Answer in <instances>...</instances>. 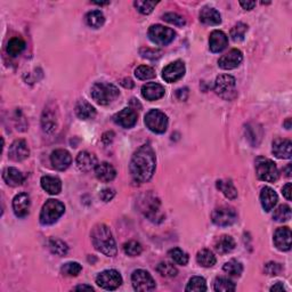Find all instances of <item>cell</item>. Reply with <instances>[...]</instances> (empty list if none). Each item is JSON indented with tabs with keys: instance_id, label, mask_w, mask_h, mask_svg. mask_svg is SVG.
I'll list each match as a JSON object with an SVG mask.
<instances>
[{
	"instance_id": "1",
	"label": "cell",
	"mask_w": 292,
	"mask_h": 292,
	"mask_svg": "<svg viewBox=\"0 0 292 292\" xmlns=\"http://www.w3.org/2000/svg\"><path fill=\"white\" fill-rule=\"evenodd\" d=\"M157 166V159L153 148L150 145H143L132 155L129 170L138 183H146L153 177Z\"/></svg>"
},
{
	"instance_id": "2",
	"label": "cell",
	"mask_w": 292,
	"mask_h": 292,
	"mask_svg": "<svg viewBox=\"0 0 292 292\" xmlns=\"http://www.w3.org/2000/svg\"><path fill=\"white\" fill-rule=\"evenodd\" d=\"M91 242L97 251L107 257H114L117 254V244L110 229L104 224H97L91 230Z\"/></svg>"
},
{
	"instance_id": "3",
	"label": "cell",
	"mask_w": 292,
	"mask_h": 292,
	"mask_svg": "<svg viewBox=\"0 0 292 292\" xmlns=\"http://www.w3.org/2000/svg\"><path fill=\"white\" fill-rule=\"evenodd\" d=\"M91 97L100 105H108L120 95L118 87L107 83H96L91 87Z\"/></svg>"
},
{
	"instance_id": "4",
	"label": "cell",
	"mask_w": 292,
	"mask_h": 292,
	"mask_svg": "<svg viewBox=\"0 0 292 292\" xmlns=\"http://www.w3.org/2000/svg\"><path fill=\"white\" fill-rule=\"evenodd\" d=\"M64 211H65V207H64L62 202L59 201V200L50 199L42 206L39 217L40 223L42 225H52L62 217Z\"/></svg>"
},
{
	"instance_id": "5",
	"label": "cell",
	"mask_w": 292,
	"mask_h": 292,
	"mask_svg": "<svg viewBox=\"0 0 292 292\" xmlns=\"http://www.w3.org/2000/svg\"><path fill=\"white\" fill-rule=\"evenodd\" d=\"M213 90L216 94L226 101H232L236 97V81L235 78L229 74H222L217 77Z\"/></svg>"
},
{
	"instance_id": "6",
	"label": "cell",
	"mask_w": 292,
	"mask_h": 292,
	"mask_svg": "<svg viewBox=\"0 0 292 292\" xmlns=\"http://www.w3.org/2000/svg\"><path fill=\"white\" fill-rule=\"evenodd\" d=\"M254 167H256L257 177L260 181L274 183L278 179V170L276 165L270 159L264 157L257 158L256 162H254Z\"/></svg>"
},
{
	"instance_id": "7",
	"label": "cell",
	"mask_w": 292,
	"mask_h": 292,
	"mask_svg": "<svg viewBox=\"0 0 292 292\" xmlns=\"http://www.w3.org/2000/svg\"><path fill=\"white\" fill-rule=\"evenodd\" d=\"M147 36L150 40L155 45L160 46H167L169 43L174 42L176 32L170 28H167V26H164L161 24H155L152 25L150 29H148Z\"/></svg>"
},
{
	"instance_id": "8",
	"label": "cell",
	"mask_w": 292,
	"mask_h": 292,
	"mask_svg": "<svg viewBox=\"0 0 292 292\" xmlns=\"http://www.w3.org/2000/svg\"><path fill=\"white\" fill-rule=\"evenodd\" d=\"M146 127L155 134H164L168 128V117L160 110H151L145 115Z\"/></svg>"
},
{
	"instance_id": "9",
	"label": "cell",
	"mask_w": 292,
	"mask_h": 292,
	"mask_svg": "<svg viewBox=\"0 0 292 292\" xmlns=\"http://www.w3.org/2000/svg\"><path fill=\"white\" fill-rule=\"evenodd\" d=\"M211 219L213 224L217 226H222V227L230 226L236 222L237 213L232 207L223 206L213 210Z\"/></svg>"
},
{
	"instance_id": "10",
	"label": "cell",
	"mask_w": 292,
	"mask_h": 292,
	"mask_svg": "<svg viewBox=\"0 0 292 292\" xmlns=\"http://www.w3.org/2000/svg\"><path fill=\"white\" fill-rule=\"evenodd\" d=\"M132 287L136 291H152L155 289V281L152 275L144 270L134 271L131 275Z\"/></svg>"
},
{
	"instance_id": "11",
	"label": "cell",
	"mask_w": 292,
	"mask_h": 292,
	"mask_svg": "<svg viewBox=\"0 0 292 292\" xmlns=\"http://www.w3.org/2000/svg\"><path fill=\"white\" fill-rule=\"evenodd\" d=\"M96 283L105 290H115L122 284V277L118 271L107 270L98 274Z\"/></svg>"
},
{
	"instance_id": "12",
	"label": "cell",
	"mask_w": 292,
	"mask_h": 292,
	"mask_svg": "<svg viewBox=\"0 0 292 292\" xmlns=\"http://www.w3.org/2000/svg\"><path fill=\"white\" fill-rule=\"evenodd\" d=\"M141 209L144 212L146 217H148L151 220H155L159 215V208H160V200L157 198V195L147 193L143 195L141 199Z\"/></svg>"
},
{
	"instance_id": "13",
	"label": "cell",
	"mask_w": 292,
	"mask_h": 292,
	"mask_svg": "<svg viewBox=\"0 0 292 292\" xmlns=\"http://www.w3.org/2000/svg\"><path fill=\"white\" fill-rule=\"evenodd\" d=\"M185 71V64L182 61H175L162 70V78L169 83H176L184 77Z\"/></svg>"
},
{
	"instance_id": "14",
	"label": "cell",
	"mask_w": 292,
	"mask_h": 292,
	"mask_svg": "<svg viewBox=\"0 0 292 292\" xmlns=\"http://www.w3.org/2000/svg\"><path fill=\"white\" fill-rule=\"evenodd\" d=\"M243 54L239 49H232L229 53L220 57L218 65L223 70H233L242 63Z\"/></svg>"
},
{
	"instance_id": "15",
	"label": "cell",
	"mask_w": 292,
	"mask_h": 292,
	"mask_svg": "<svg viewBox=\"0 0 292 292\" xmlns=\"http://www.w3.org/2000/svg\"><path fill=\"white\" fill-rule=\"evenodd\" d=\"M30 155V150L28 147V144L24 139H16L12 143V145L9 146L8 157L12 159L13 161H23L25 159H28Z\"/></svg>"
},
{
	"instance_id": "16",
	"label": "cell",
	"mask_w": 292,
	"mask_h": 292,
	"mask_svg": "<svg viewBox=\"0 0 292 292\" xmlns=\"http://www.w3.org/2000/svg\"><path fill=\"white\" fill-rule=\"evenodd\" d=\"M113 121L122 128H132L137 122V113L132 108L125 107L114 115Z\"/></svg>"
},
{
	"instance_id": "17",
	"label": "cell",
	"mask_w": 292,
	"mask_h": 292,
	"mask_svg": "<svg viewBox=\"0 0 292 292\" xmlns=\"http://www.w3.org/2000/svg\"><path fill=\"white\" fill-rule=\"evenodd\" d=\"M50 162H52L54 168L63 171L70 167L71 162H72V157L66 150L60 148V150L54 151L50 155Z\"/></svg>"
},
{
	"instance_id": "18",
	"label": "cell",
	"mask_w": 292,
	"mask_h": 292,
	"mask_svg": "<svg viewBox=\"0 0 292 292\" xmlns=\"http://www.w3.org/2000/svg\"><path fill=\"white\" fill-rule=\"evenodd\" d=\"M13 210L16 217L24 218L30 211V196L26 193H20L13 200Z\"/></svg>"
},
{
	"instance_id": "19",
	"label": "cell",
	"mask_w": 292,
	"mask_h": 292,
	"mask_svg": "<svg viewBox=\"0 0 292 292\" xmlns=\"http://www.w3.org/2000/svg\"><path fill=\"white\" fill-rule=\"evenodd\" d=\"M274 244L280 251L291 249V229L289 227H280L274 234Z\"/></svg>"
},
{
	"instance_id": "20",
	"label": "cell",
	"mask_w": 292,
	"mask_h": 292,
	"mask_svg": "<svg viewBox=\"0 0 292 292\" xmlns=\"http://www.w3.org/2000/svg\"><path fill=\"white\" fill-rule=\"evenodd\" d=\"M273 154L278 159H291L292 143L289 139L277 138L273 142Z\"/></svg>"
},
{
	"instance_id": "21",
	"label": "cell",
	"mask_w": 292,
	"mask_h": 292,
	"mask_svg": "<svg viewBox=\"0 0 292 292\" xmlns=\"http://www.w3.org/2000/svg\"><path fill=\"white\" fill-rule=\"evenodd\" d=\"M229 45V38L223 31L215 30L209 38V48L212 53H220Z\"/></svg>"
},
{
	"instance_id": "22",
	"label": "cell",
	"mask_w": 292,
	"mask_h": 292,
	"mask_svg": "<svg viewBox=\"0 0 292 292\" xmlns=\"http://www.w3.org/2000/svg\"><path fill=\"white\" fill-rule=\"evenodd\" d=\"M165 88L160 83H148L142 87V95L147 101H157L165 96Z\"/></svg>"
},
{
	"instance_id": "23",
	"label": "cell",
	"mask_w": 292,
	"mask_h": 292,
	"mask_svg": "<svg viewBox=\"0 0 292 292\" xmlns=\"http://www.w3.org/2000/svg\"><path fill=\"white\" fill-rule=\"evenodd\" d=\"M97 158L93 153L83 151L77 157V166L81 171L89 172L97 167Z\"/></svg>"
},
{
	"instance_id": "24",
	"label": "cell",
	"mask_w": 292,
	"mask_h": 292,
	"mask_svg": "<svg viewBox=\"0 0 292 292\" xmlns=\"http://www.w3.org/2000/svg\"><path fill=\"white\" fill-rule=\"evenodd\" d=\"M278 196L273 188H270V186H265V188H263L260 193V202L261 207H263L265 211L270 212L271 210L276 206Z\"/></svg>"
},
{
	"instance_id": "25",
	"label": "cell",
	"mask_w": 292,
	"mask_h": 292,
	"mask_svg": "<svg viewBox=\"0 0 292 292\" xmlns=\"http://www.w3.org/2000/svg\"><path fill=\"white\" fill-rule=\"evenodd\" d=\"M95 174H96V177L100 179L101 182L104 183H110L113 181L117 176V171L113 166L108 162H102V164L97 165V167L95 168Z\"/></svg>"
},
{
	"instance_id": "26",
	"label": "cell",
	"mask_w": 292,
	"mask_h": 292,
	"mask_svg": "<svg viewBox=\"0 0 292 292\" xmlns=\"http://www.w3.org/2000/svg\"><path fill=\"white\" fill-rule=\"evenodd\" d=\"M2 178H4L6 184L12 186V188H16V186L22 185L25 181L24 175H23L19 169L13 167L5 169L4 172H2Z\"/></svg>"
},
{
	"instance_id": "27",
	"label": "cell",
	"mask_w": 292,
	"mask_h": 292,
	"mask_svg": "<svg viewBox=\"0 0 292 292\" xmlns=\"http://www.w3.org/2000/svg\"><path fill=\"white\" fill-rule=\"evenodd\" d=\"M200 21L206 25H219L222 23V16L215 8L205 7L200 12Z\"/></svg>"
},
{
	"instance_id": "28",
	"label": "cell",
	"mask_w": 292,
	"mask_h": 292,
	"mask_svg": "<svg viewBox=\"0 0 292 292\" xmlns=\"http://www.w3.org/2000/svg\"><path fill=\"white\" fill-rule=\"evenodd\" d=\"M42 188L50 195H57L62 191V182L57 177H52V176H43L40 181Z\"/></svg>"
},
{
	"instance_id": "29",
	"label": "cell",
	"mask_w": 292,
	"mask_h": 292,
	"mask_svg": "<svg viewBox=\"0 0 292 292\" xmlns=\"http://www.w3.org/2000/svg\"><path fill=\"white\" fill-rule=\"evenodd\" d=\"M76 114L81 120H90L96 115V110L88 102L80 101L76 106Z\"/></svg>"
},
{
	"instance_id": "30",
	"label": "cell",
	"mask_w": 292,
	"mask_h": 292,
	"mask_svg": "<svg viewBox=\"0 0 292 292\" xmlns=\"http://www.w3.org/2000/svg\"><path fill=\"white\" fill-rule=\"evenodd\" d=\"M234 248H235V241H234L233 237L229 235L220 236L215 243L216 251L222 254L230 252V251L234 250Z\"/></svg>"
},
{
	"instance_id": "31",
	"label": "cell",
	"mask_w": 292,
	"mask_h": 292,
	"mask_svg": "<svg viewBox=\"0 0 292 292\" xmlns=\"http://www.w3.org/2000/svg\"><path fill=\"white\" fill-rule=\"evenodd\" d=\"M216 186L227 199L235 200L237 198V189L235 188V186H234V184L230 181H224V179H220V181H217Z\"/></svg>"
},
{
	"instance_id": "32",
	"label": "cell",
	"mask_w": 292,
	"mask_h": 292,
	"mask_svg": "<svg viewBox=\"0 0 292 292\" xmlns=\"http://www.w3.org/2000/svg\"><path fill=\"white\" fill-rule=\"evenodd\" d=\"M196 261L202 267H212L216 264V257L211 250L203 249L196 254Z\"/></svg>"
},
{
	"instance_id": "33",
	"label": "cell",
	"mask_w": 292,
	"mask_h": 292,
	"mask_svg": "<svg viewBox=\"0 0 292 292\" xmlns=\"http://www.w3.org/2000/svg\"><path fill=\"white\" fill-rule=\"evenodd\" d=\"M105 22L104 14L101 11H91L87 13L86 15V23L88 26L93 29H100L103 26Z\"/></svg>"
},
{
	"instance_id": "34",
	"label": "cell",
	"mask_w": 292,
	"mask_h": 292,
	"mask_svg": "<svg viewBox=\"0 0 292 292\" xmlns=\"http://www.w3.org/2000/svg\"><path fill=\"white\" fill-rule=\"evenodd\" d=\"M213 289L217 292H229L235 291V283L233 281H230L227 277H217L215 282H213Z\"/></svg>"
},
{
	"instance_id": "35",
	"label": "cell",
	"mask_w": 292,
	"mask_h": 292,
	"mask_svg": "<svg viewBox=\"0 0 292 292\" xmlns=\"http://www.w3.org/2000/svg\"><path fill=\"white\" fill-rule=\"evenodd\" d=\"M25 48V42L24 40L21 38H12L8 42L7 45V53L9 56L16 57L21 54Z\"/></svg>"
},
{
	"instance_id": "36",
	"label": "cell",
	"mask_w": 292,
	"mask_h": 292,
	"mask_svg": "<svg viewBox=\"0 0 292 292\" xmlns=\"http://www.w3.org/2000/svg\"><path fill=\"white\" fill-rule=\"evenodd\" d=\"M157 271L161 276L171 278L177 276V268H176L171 263H168V261H162L157 266Z\"/></svg>"
},
{
	"instance_id": "37",
	"label": "cell",
	"mask_w": 292,
	"mask_h": 292,
	"mask_svg": "<svg viewBox=\"0 0 292 292\" xmlns=\"http://www.w3.org/2000/svg\"><path fill=\"white\" fill-rule=\"evenodd\" d=\"M223 270L225 273L230 275V276L239 277V276H241V274H242V271H243V266L240 261L232 259V260L227 261V263L224 265Z\"/></svg>"
},
{
	"instance_id": "38",
	"label": "cell",
	"mask_w": 292,
	"mask_h": 292,
	"mask_svg": "<svg viewBox=\"0 0 292 292\" xmlns=\"http://www.w3.org/2000/svg\"><path fill=\"white\" fill-rule=\"evenodd\" d=\"M273 218L278 223L288 222V220L291 218V208L287 205L278 206L277 208L275 209Z\"/></svg>"
},
{
	"instance_id": "39",
	"label": "cell",
	"mask_w": 292,
	"mask_h": 292,
	"mask_svg": "<svg viewBox=\"0 0 292 292\" xmlns=\"http://www.w3.org/2000/svg\"><path fill=\"white\" fill-rule=\"evenodd\" d=\"M186 291H207V283L206 280L201 276H194L188 281V287L185 289Z\"/></svg>"
},
{
	"instance_id": "40",
	"label": "cell",
	"mask_w": 292,
	"mask_h": 292,
	"mask_svg": "<svg viewBox=\"0 0 292 292\" xmlns=\"http://www.w3.org/2000/svg\"><path fill=\"white\" fill-rule=\"evenodd\" d=\"M247 31H248L247 24H244V23H237V24L234 25L232 30H230V38H232L233 42H242V40H244Z\"/></svg>"
},
{
	"instance_id": "41",
	"label": "cell",
	"mask_w": 292,
	"mask_h": 292,
	"mask_svg": "<svg viewBox=\"0 0 292 292\" xmlns=\"http://www.w3.org/2000/svg\"><path fill=\"white\" fill-rule=\"evenodd\" d=\"M168 254L176 264L182 265V266H185V265H188V254L186 253L185 251L179 249V248H174V249H171L169 251Z\"/></svg>"
},
{
	"instance_id": "42",
	"label": "cell",
	"mask_w": 292,
	"mask_h": 292,
	"mask_svg": "<svg viewBox=\"0 0 292 292\" xmlns=\"http://www.w3.org/2000/svg\"><path fill=\"white\" fill-rule=\"evenodd\" d=\"M49 249L53 253H55L56 256H65L69 251L67 244L61 240H50L49 241Z\"/></svg>"
},
{
	"instance_id": "43",
	"label": "cell",
	"mask_w": 292,
	"mask_h": 292,
	"mask_svg": "<svg viewBox=\"0 0 292 292\" xmlns=\"http://www.w3.org/2000/svg\"><path fill=\"white\" fill-rule=\"evenodd\" d=\"M81 271H83V266L79 263H76V261L64 264L62 268H61V271L65 276H78Z\"/></svg>"
},
{
	"instance_id": "44",
	"label": "cell",
	"mask_w": 292,
	"mask_h": 292,
	"mask_svg": "<svg viewBox=\"0 0 292 292\" xmlns=\"http://www.w3.org/2000/svg\"><path fill=\"white\" fill-rule=\"evenodd\" d=\"M135 76L139 80H150L155 77V71L151 66L141 65L135 70Z\"/></svg>"
},
{
	"instance_id": "45",
	"label": "cell",
	"mask_w": 292,
	"mask_h": 292,
	"mask_svg": "<svg viewBox=\"0 0 292 292\" xmlns=\"http://www.w3.org/2000/svg\"><path fill=\"white\" fill-rule=\"evenodd\" d=\"M124 251L125 254L130 257L139 256L143 251L142 244L137 242V241H129V242L124 244Z\"/></svg>"
},
{
	"instance_id": "46",
	"label": "cell",
	"mask_w": 292,
	"mask_h": 292,
	"mask_svg": "<svg viewBox=\"0 0 292 292\" xmlns=\"http://www.w3.org/2000/svg\"><path fill=\"white\" fill-rule=\"evenodd\" d=\"M155 5H157L155 1H142V0H137V1L134 2L136 9L144 15L151 14V13L153 12Z\"/></svg>"
},
{
	"instance_id": "47",
	"label": "cell",
	"mask_w": 292,
	"mask_h": 292,
	"mask_svg": "<svg viewBox=\"0 0 292 292\" xmlns=\"http://www.w3.org/2000/svg\"><path fill=\"white\" fill-rule=\"evenodd\" d=\"M42 127H43V130L45 131H53L54 129L56 127V120H55V117H54L53 113H50L49 111H45V113H43V117H42Z\"/></svg>"
},
{
	"instance_id": "48",
	"label": "cell",
	"mask_w": 292,
	"mask_h": 292,
	"mask_svg": "<svg viewBox=\"0 0 292 292\" xmlns=\"http://www.w3.org/2000/svg\"><path fill=\"white\" fill-rule=\"evenodd\" d=\"M162 20L166 22L170 23V24L179 26V28H182V26H184L186 24L185 20L183 19L181 15L176 14V13H167V14L162 16Z\"/></svg>"
},
{
	"instance_id": "49",
	"label": "cell",
	"mask_w": 292,
	"mask_h": 292,
	"mask_svg": "<svg viewBox=\"0 0 292 292\" xmlns=\"http://www.w3.org/2000/svg\"><path fill=\"white\" fill-rule=\"evenodd\" d=\"M139 53H141L143 59H147V60H155L161 56L160 50L151 49V48H142L139 50Z\"/></svg>"
},
{
	"instance_id": "50",
	"label": "cell",
	"mask_w": 292,
	"mask_h": 292,
	"mask_svg": "<svg viewBox=\"0 0 292 292\" xmlns=\"http://www.w3.org/2000/svg\"><path fill=\"white\" fill-rule=\"evenodd\" d=\"M282 271V266L277 263H268L265 266V271H266L267 275H271V276H275V275H278Z\"/></svg>"
},
{
	"instance_id": "51",
	"label": "cell",
	"mask_w": 292,
	"mask_h": 292,
	"mask_svg": "<svg viewBox=\"0 0 292 292\" xmlns=\"http://www.w3.org/2000/svg\"><path fill=\"white\" fill-rule=\"evenodd\" d=\"M114 195H115V192H114V189H112V188H104L100 194L101 199L103 200L104 202H110L111 200L114 198Z\"/></svg>"
},
{
	"instance_id": "52",
	"label": "cell",
	"mask_w": 292,
	"mask_h": 292,
	"mask_svg": "<svg viewBox=\"0 0 292 292\" xmlns=\"http://www.w3.org/2000/svg\"><path fill=\"white\" fill-rule=\"evenodd\" d=\"M176 96L179 101H186L188 97V88H182V89H178L177 93H176Z\"/></svg>"
},
{
	"instance_id": "53",
	"label": "cell",
	"mask_w": 292,
	"mask_h": 292,
	"mask_svg": "<svg viewBox=\"0 0 292 292\" xmlns=\"http://www.w3.org/2000/svg\"><path fill=\"white\" fill-rule=\"evenodd\" d=\"M282 193H283L284 198L290 201L291 200V183H288V184H285L283 186V188H282Z\"/></svg>"
},
{
	"instance_id": "54",
	"label": "cell",
	"mask_w": 292,
	"mask_h": 292,
	"mask_svg": "<svg viewBox=\"0 0 292 292\" xmlns=\"http://www.w3.org/2000/svg\"><path fill=\"white\" fill-rule=\"evenodd\" d=\"M240 5L241 7L243 9H246V11H251V9L254 8V6H256V2L254 1H240Z\"/></svg>"
},
{
	"instance_id": "55",
	"label": "cell",
	"mask_w": 292,
	"mask_h": 292,
	"mask_svg": "<svg viewBox=\"0 0 292 292\" xmlns=\"http://www.w3.org/2000/svg\"><path fill=\"white\" fill-rule=\"evenodd\" d=\"M271 291H274V292H276V291H280V292H282V291H285V289H284V287H283V284L282 283H280V282H277L276 284H274L273 287L271 288Z\"/></svg>"
},
{
	"instance_id": "56",
	"label": "cell",
	"mask_w": 292,
	"mask_h": 292,
	"mask_svg": "<svg viewBox=\"0 0 292 292\" xmlns=\"http://www.w3.org/2000/svg\"><path fill=\"white\" fill-rule=\"evenodd\" d=\"M121 84H122V86H124L125 88H129V89H130V88L134 87V83H132V80H131V79H129V78H125V79L122 80Z\"/></svg>"
},
{
	"instance_id": "57",
	"label": "cell",
	"mask_w": 292,
	"mask_h": 292,
	"mask_svg": "<svg viewBox=\"0 0 292 292\" xmlns=\"http://www.w3.org/2000/svg\"><path fill=\"white\" fill-rule=\"evenodd\" d=\"M74 290H94V288L91 285H78L77 288H74Z\"/></svg>"
},
{
	"instance_id": "58",
	"label": "cell",
	"mask_w": 292,
	"mask_h": 292,
	"mask_svg": "<svg viewBox=\"0 0 292 292\" xmlns=\"http://www.w3.org/2000/svg\"><path fill=\"white\" fill-rule=\"evenodd\" d=\"M284 171L287 172V177H291V165H289L288 167H285Z\"/></svg>"
},
{
	"instance_id": "59",
	"label": "cell",
	"mask_w": 292,
	"mask_h": 292,
	"mask_svg": "<svg viewBox=\"0 0 292 292\" xmlns=\"http://www.w3.org/2000/svg\"><path fill=\"white\" fill-rule=\"evenodd\" d=\"M284 125H285V127H287V129H290V128H291V119L289 118L288 120L285 121V124H284Z\"/></svg>"
},
{
	"instance_id": "60",
	"label": "cell",
	"mask_w": 292,
	"mask_h": 292,
	"mask_svg": "<svg viewBox=\"0 0 292 292\" xmlns=\"http://www.w3.org/2000/svg\"><path fill=\"white\" fill-rule=\"evenodd\" d=\"M94 4H96V5H100V6H104V5H108L110 4V2H94Z\"/></svg>"
}]
</instances>
